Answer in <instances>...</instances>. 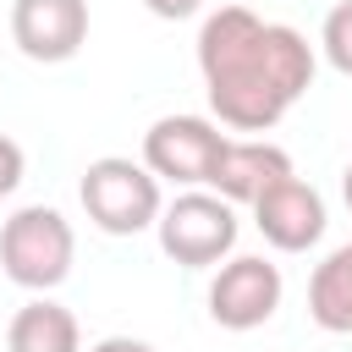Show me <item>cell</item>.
<instances>
[{"mask_svg": "<svg viewBox=\"0 0 352 352\" xmlns=\"http://www.w3.org/2000/svg\"><path fill=\"white\" fill-rule=\"evenodd\" d=\"M198 72L226 132H270L314 88L319 55L297 28L264 22L248 6H220L198 28Z\"/></svg>", "mask_w": 352, "mask_h": 352, "instance_id": "6da1fadb", "label": "cell"}, {"mask_svg": "<svg viewBox=\"0 0 352 352\" xmlns=\"http://www.w3.org/2000/svg\"><path fill=\"white\" fill-rule=\"evenodd\" d=\"M77 198H82V214L104 236H138V231L160 226V209H165L160 176L143 160H126V154L88 160V170L77 182Z\"/></svg>", "mask_w": 352, "mask_h": 352, "instance_id": "7a4b0ae2", "label": "cell"}, {"mask_svg": "<svg viewBox=\"0 0 352 352\" xmlns=\"http://www.w3.org/2000/svg\"><path fill=\"white\" fill-rule=\"evenodd\" d=\"M72 258H77V236H72V220L50 204H22L6 226H0V270L50 297L66 275H72Z\"/></svg>", "mask_w": 352, "mask_h": 352, "instance_id": "3957f363", "label": "cell"}, {"mask_svg": "<svg viewBox=\"0 0 352 352\" xmlns=\"http://www.w3.org/2000/svg\"><path fill=\"white\" fill-rule=\"evenodd\" d=\"M160 248L165 258H176L182 270H220V258H231L236 248V204H226L209 187H187L160 209Z\"/></svg>", "mask_w": 352, "mask_h": 352, "instance_id": "277c9868", "label": "cell"}, {"mask_svg": "<svg viewBox=\"0 0 352 352\" xmlns=\"http://www.w3.org/2000/svg\"><path fill=\"white\" fill-rule=\"evenodd\" d=\"M226 143H231V138L220 132L214 116H160V121L143 132V165H148L160 182H176L182 192H187V187H209Z\"/></svg>", "mask_w": 352, "mask_h": 352, "instance_id": "5b68a950", "label": "cell"}, {"mask_svg": "<svg viewBox=\"0 0 352 352\" xmlns=\"http://www.w3.org/2000/svg\"><path fill=\"white\" fill-rule=\"evenodd\" d=\"M280 297H286L280 264H270L258 253H236L209 280V319L220 330H258V324L275 319Z\"/></svg>", "mask_w": 352, "mask_h": 352, "instance_id": "8992f818", "label": "cell"}, {"mask_svg": "<svg viewBox=\"0 0 352 352\" xmlns=\"http://www.w3.org/2000/svg\"><path fill=\"white\" fill-rule=\"evenodd\" d=\"M11 44L38 66L72 60L88 44V0H11Z\"/></svg>", "mask_w": 352, "mask_h": 352, "instance_id": "52a82bcc", "label": "cell"}, {"mask_svg": "<svg viewBox=\"0 0 352 352\" xmlns=\"http://www.w3.org/2000/svg\"><path fill=\"white\" fill-rule=\"evenodd\" d=\"M253 226L275 253H308L324 236V198L302 176H286L253 204Z\"/></svg>", "mask_w": 352, "mask_h": 352, "instance_id": "ba28073f", "label": "cell"}, {"mask_svg": "<svg viewBox=\"0 0 352 352\" xmlns=\"http://www.w3.org/2000/svg\"><path fill=\"white\" fill-rule=\"evenodd\" d=\"M286 176H297L292 170V154L280 148V143H264V138H231L226 143V154H220V165H214V182H209V192H220L226 204H258L275 182H286Z\"/></svg>", "mask_w": 352, "mask_h": 352, "instance_id": "9c48e42d", "label": "cell"}, {"mask_svg": "<svg viewBox=\"0 0 352 352\" xmlns=\"http://www.w3.org/2000/svg\"><path fill=\"white\" fill-rule=\"evenodd\" d=\"M6 352H82V324L55 297H33L6 324Z\"/></svg>", "mask_w": 352, "mask_h": 352, "instance_id": "30bf717a", "label": "cell"}, {"mask_svg": "<svg viewBox=\"0 0 352 352\" xmlns=\"http://www.w3.org/2000/svg\"><path fill=\"white\" fill-rule=\"evenodd\" d=\"M308 314L330 336H352V242L330 248L308 275Z\"/></svg>", "mask_w": 352, "mask_h": 352, "instance_id": "8fae6325", "label": "cell"}, {"mask_svg": "<svg viewBox=\"0 0 352 352\" xmlns=\"http://www.w3.org/2000/svg\"><path fill=\"white\" fill-rule=\"evenodd\" d=\"M319 50H324V60L341 77H352V0H336L330 6L324 28H319Z\"/></svg>", "mask_w": 352, "mask_h": 352, "instance_id": "7c38bea8", "label": "cell"}, {"mask_svg": "<svg viewBox=\"0 0 352 352\" xmlns=\"http://www.w3.org/2000/svg\"><path fill=\"white\" fill-rule=\"evenodd\" d=\"M22 170H28V154H22V143L0 132V198H11V192L22 187Z\"/></svg>", "mask_w": 352, "mask_h": 352, "instance_id": "4fadbf2b", "label": "cell"}, {"mask_svg": "<svg viewBox=\"0 0 352 352\" xmlns=\"http://www.w3.org/2000/svg\"><path fill=\"white\" fill-rule=\"evenodd\" d=\"M160 22H182V16H198L204 11V0H143Z\"/></svg>", "mask_w": 352, "mask_h": 352, "instance_id": "5bb4252c", "label": "cell"}, {"mask_svg": "<svg viewBox=\"0 0 352 352\" xmlns=\"http://www.w3.org/2000/svg\"><path fill=\"white\" fill-rule=\"evenodd\" d=\"M88 352H160V346L143 341V336H104V341H94Z\"/></svg>", "mask_w": 352, "mask_h": 352, "instance_id": "9a60e30c", "label": "cell"}, {"mask_svg": "<svg viewBox=\"0 0 352 352\" xmlns=\"http://www.w3.org/2000/svg\"><path fill=\"white\" fill-rule=\"evenodd\" d=\"M341 198H346V209H352V165H346V176H341Z\"/></svg>", "mask_w": 352, "mask_h": 352, "instance_id": "2e32d148", "label": "cell"}]
</instances>
